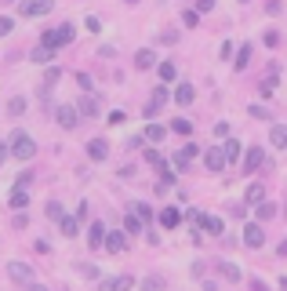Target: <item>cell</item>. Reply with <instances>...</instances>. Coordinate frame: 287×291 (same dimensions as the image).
<instances>
[{
  "label": "cell",
  "mask_w": 287,
  "mask_h": 291,
  "mask_svg": "<svg viewBox=\"0 0 287 291\" xmlns=\"http://www.w3.org/2000/svg\"><path fill=\"white\" fill-rule=\"evenodd\" d=\"M8 277H11L15 284H29V280H33V266L22 262V259H15V262H8Z\"/></svg>",
  "instance_id": "cell-11"
},
{
  "label": "cell",
  "mask_w": 287,
  "mask_h": 291,
  "mask_svg": "<svg viewBox=\"0 0 287 291\" xmlns=\"http://www.w3.org/2000/svg\"><path fill=\"white\" fill-rule=\"evenodd\" d=\"M262 40H265V48H280V40H283V36H280V29H269Z\"/></svg>",
  "instance_id": "cell-43"
},
{
  "label": "cell",
  "mask_w": 287,
  "mask_h": 291,
  "mask_svg": "<svg viewBox=\"0 0 287 291\" xmlns=\"http://www.w3.org/2000/svg\"><path fill=\"white\" fill-rule=\"evenodd\" d=\"M200 229H208L211 237H222V233H225V222H222V219H215V215H203Z\"/></svg>",
  "instance_id": "cell-30"
},
{
  "label": "cell",
  "mask_w": 287,
  "mask_h": 291,
  "mask_svg": "<svg viewBox=\"0 0 287 291\" xmlns=\"http://www.w3.org/2000/svg\"><path fill=\"white\" fill-rule=\"evenodd\" d=\"M76 84H80V91H95V88H91V76H88L84 69L76 73Z\"/></svg>",
  "instance_id": "cell-44"
},
{
  "label": "cell",
  "mask_w": 287,
  "mask_h": 291,
  "mask_svg": "<svg viewBox=\"0 0 287 291\" xmlns=\"http://www.w3.org/2000/svg\"><path fill=\"white\" fill-rule=\"evenodd\" d=\"M102 247H106V251H113V255L124 251V247H128V233H124V229H113V233L106 229V233H102Z\"/></svg>",
  "instance_id": "cell-9"
},
{
  "label": "cell",
  "mask_w": 287,
  "mask_h": 291,
  "mask_svg": "<svg viewBox=\"0 0 287 291\" xmlns=\"http://www.w3.org/2000/svg\"><path fill=\"white\" fill-rule=\"evenodd\" d=\"M215 135H218V139H225V135H229V124H225V120H218V124H215Z\"/></svg>",
  "instance_id": "cell-53"
},
{
  "label": "cell",
  "mask_w": 287,
  "mask_h": 291,
  "mask_svg": "<svg viewBox=\"0 0 287 291\" xmlns=\"http://www.w3.org/2000/svg\"><path fill=\"white\" fill-rule=\"evenodd\" d=\"M8 160V142H0V164Z\"/></svg>",
  "instance_id": "cell-59"
},
{
  "label": "cell",
  "mask_w": 287,
  "mask_h": 291,
  "mask_svg": "<svg viewBox=\"0 0 287 291\" xmlns=\"http://www.w3.org/2000/svg\"><path fill=\"white\" fill-rule=\"evenodd\" d=\"M211 8H215V0H196V8H193V11H196V15H208Z\"/></svg>",
  "instance_id": "cell-45"
},
{
  "label": "cell",
  "mask_w": 287,
  "mask_h": 291,
  "mask_svg": "<svg viewBox=\"0 0 287 291\" xmlns=\"http://www.w3.org/2000/svg\"><path fill=\"white\" fill-rule=\"evenodd\" d=\"M102 233H106V226H102V222H91V226H88V244H91V247H102Z\"/></svg>",
  "instance_id": "cell-33"
},
{
  "label": "cell",
  "mask_w": 287,
  "mask_h": 291,
  "mask_svg": "<svg viewBox=\"0 0 287 291\" xmlns=\"http://www.w3.org/2000/svg\"><path fill=\"white\" fill-rule=\"evenodd\" d=\"M153 69H156V73H160V80H163V84H171V80H175V76H178V66H175V62H171V59H163V62H156V66H153Z\"/></svg>",
  "instance_id": "cell-24"
},
{
  "label": "cell",
  "mask_w": 287,
  "mask_h": 291,
  "mask_svg": "<svg viewBox=\"0 0 287 291\" xmlns=\"http://www.w3.org/2000/svg\"><path fill=\"white\" fill-rule=\"evenodd\" d=\"M265 11H269V15H280L283 4H280V0H265Z\"/></svg>",
  "instance_id": "cell-51"
},
{
  "label": "cell",
  "mask_w": 287,
  "mask_h": 291,
  "mask_svg": "<svg viewBox=\"0 0 287 291\" xmlns=\"http://www.w3.org/2000/svg\"><path fill=\"white\" fill-rule=\"evenodd\" d=\"M29 226V215H22V211H15V229H26Z\"/></svg>",
  "instance_id": "cell-52"
},
{
  "label": "cell",
  "mask_w": 287,
  "mask_h": 291,
  "mask_svg": "<svg viewBox=\"0 0 287 291\" xmlns=\"http://www.w3.org/2000/svg\"><path fill=\"white\" fill-rule=\"evenodd\" d=\"M168 131H175V135H189V131H193V124H189L186 117H175V120H171V128H168Z\"/></svg>",
  "instance_id": "cell-34"
},
{
  "label": "cell",
  "mask_w": 287,
  "mask_h": 291,
  "mask_svg": "<svg viewBox=\"0 0 287 291\" xmlns=\"http://www.w3.org/2000/svg\"><path fill=\"white\" fill-rule=\"evenodd\" d=\"M258 200H265V186H262V182H251V186H248V197H243V204H258Z\"/></svg>",
  "instance_id": "cell-32"
},
{
  "label": "cell",
  "mask_w": 287,
  "mask_h": 291,
  "mask_svg": "<svg viewBox=\"0 0 287 291\" xmlns=\"http://www.w3.org/2000/svg\"><path fill=\"white\" fill-rule=\"evenodd\" d=\"M258 168H265V149L262 146H248L243 149V175H258Z\"/></svg>",
  "instance_id": "cell-4"
},
{
  "label": "cell",
  "mask_w": 287,
  "mask_h": 291,
  "mask_svg": "<svg viewBox=\"0 0 287 291\" xmlns=\"http://www.w3.org/2000/svg\"><path fill=\"white\" fill-rule=\"evenodd\" d=\"M55 11V0H18V15L22 18H44Z\"/></svg>",
  "instance_id": "cell-3"
},
{
  "label": "cell",
  "mask_w": 287,
  "mask_h": 291,
  "mask_svg": "<svg viewBox=\"0 0 287 291\" xmlns=\"http://www.w3.org/2000/svg\"><path fill=\"white\" fill-rule=\"evenodd\" d=\"M248 113H251V117H255V120H269V109H265V106H251V109H248Z\"/></svg>",
  "instance_id": "cell-47"
},
{
  "label": "cell",
  "mask_w": 287,
  "mask_h": 291,
  "mask_svg": "<svg viewBox=\"0 0 287 291\" xmlns=\"http://www.w3.org/2000/svg\"><path fill=\"white\" fill-rule=\"evenodd\" d=\"M163 139H168V128H163V124H153V120H149L146 128H142V142H146V146H160Z\"/></svg>",
  "instance_id": "cell-12"
},
{
  "label": "cell",
  "mask_w": 287,
  "mask_h": 291,
  "mask_svg": "<svg viewBox=\"0 0 287 291\" xmlns=\"http://www.w3.org/2000/svg\"><path fill=\"white\" fill-rule=\"evenodd\" d=\"M55 120H58L62 131H76V128H80V113H76V106H69V102L55 106Z\"/></svg>",
  "instance_id": "cell-5"
},
{
  "label": "cell",
  "mask_w": 287,
  "mask_h": 291,
  "mask_svg": "<svg viewBox=\"0 0 287 291\" xmlns=\"http://www.w3.org/2000/svg\"><path fill=\"white\" fill-rule=\"evenodd\" d=\"M251 291H269V284H265V280H258V277H255V280H251Z\"/></svg>",
  "instance_id": "cell-58"
},
{
  "label": "cell",
  "mask_w": 287,
  "mask_h": 291,
  "mask_svg": "<svg viewBox=\"0 0 287 291\" xmlns=\"http://www.w3.org/2000/svg\"><path fill=\"white\" fill-rule=\"evenodd\" d=\"M33 179H36V175H33V171L26 168V171H22V175L15 179V189H29V186H33Z\"/></svg>",
  "instance_id": "cell-40"
},
{
  "label": "cell",
  "mask_w": 287,
  "mask_h": 291,
  "mask_svg": "<svg viewBox=\"0 0 287 291\" xmlns=\"http://www.w3.org/2000/svg\"><path fill=\"white\" fill-rule=\"evenodd\" d=\"M58 80H62V69H58V66H48V69H44V88H55Z\"/></svg>",
  "instance_id": "cell-35"
},
{
  "label": "cell",
  "mask_w": 287,
  "mask_h": 291,
  "mask_svg": "<svg viewBox=\"0 0 287 291\" xmlns=\"http://www.w3.org/2000/svg\"><path fill=\"white\" fill-rule=\"evenodd\" d=\"M233 51H236V48H233V44H229V40H225V44H222V59L229 62V59H233Z\"/></svg>",
  "instance_id": "cell-56"
},
{
  "label": "cell",
  "mask_w": 287,
  "mask_h": 291,
  "mask_svg": "<svg viewBox=\"0 0 287 291\" xmlns=\"http://www.w3.org/2000/svg\"><path fill=\"white\" fill-rule=\"evenodd\" d=\"M233 55H236V59H233L236 69H248V62H251V55H255V44H240Z\"/></svg>",
  "instance_id": "cell-25"
},
{
  "label": "cell",
  "mask_w": 287,
  "mask_h": 291,
  "mask_svg": "<svg viewBox=\"0 0 287 291\" xmlns=\"http://www.w3.org/2000/svg\"><path fill=\"white\" fill-rule=\"evenodd\" d=\"M138 284V280H135ZM168 287V280H163L160 273H153V277H142V284H138V291H163Z\"/></svg>",
  "instance_id": "cell-29"
},
{
  "label": "cell",
  "mask_w": 287,
  "mask_h": 291,
  "mask_svg": "<svg viewBox=\"0 0 287 291\" xmlns=\"http://www.w3.org/2000/svg\"><path fill=\"white\" fill-rule=\"evenodd\" d=\"M269 146L273 149H287V128H283V124H273V128H269Z\"/></svg>",
  "instance_id": "cell-23"
},
{
  "label": "cell",
  "mask_w": 287,
  "mask_h": 291,
  "mask_svg": "<svg viewBox=\"0 0 287 291\" xmlns=\"http://www.w3.org/2000/svg\"><path fill=\"white\" fill-rule=\"evenodd\" d=\"M175 40H178V29H163L160 33V44H175Z\"/></svg>",
  "instance_id": "cell-46"
},
{
  "label": "cell",
  "mask_w": 287,
  "mask_h": 291,
  "mask_svg": "<svg viewBox=\"0 0 287 291\" xmlns=\"http://www.w3.org/2000/svg\"><path fill=\"white\" fill-rule=\"evenodd\" d=\"M26 204H29V189H11V197H8L11 211H26Z\"/></svg>",
  "instance_id": "cell-28"
},
{
  "label": "cell",
  "mask_w": 287,
  "mask_h": 291,
  "mask_svg": "<svg viewBox=\"0 0 287 291\" xmlns=\"http://www.w3.org/2000/svg\"><path fill=\"white\" fill-rule=\"evenodd\" d=\"M240 153H243V146H240L236 139H229V142H222V157H225V168H233V164L240 160Z\"/></svg>",
  "instance_id": "cell-21"
},
{
  "label": "cell",
  "mask_w": 287,
  "mask_h": 291,
  "mask_svg": "<svg viewBox=\"0 0 287 291\" xmlns=\"http://www.w3.org/2000/svg\"><path fill=\"white\" fill-rule=\"evenodd\" d=\"M55 55H58V51H51L48 44H36V48H29V62H36V66H48V62H55Z\"/></svg>",
  "instance_id": "cell-17"
},
{
  "label": "cell",
  "mask_w": 287,
  "mask_h": 291,
  "mask_svg": "<svg viewBox=\"0 0 287 291\" xmlns=\"http://www.w3.org/2000/svg\"><path fill=\"white\" fill-rule=\"evenodd\" d=\"M124 233H128V237H142V233H146V226H142V219H138L135 211L124 219Z\"/></svg>",
  "instance_id": "cell-31"
},
{
  "label": "cell",
  "mask_w": 287,
  "mask_h": 291,
  "mask_svg": "<svg viewBox=\"0 0 287 291\" xmlns=\"http://www.w3.org/2000/svg\"><path fill=\"white\" fill-rule=\"evenodd\" d=\"M135 287V277L131 273H120L113 280H102V291H131Z\"/></svg>",
  "instance_id": "cell-14"
},
{
  "label": "cell",
  "mask_w": 287,
  "mask_h": 291,
  "mask_svg": "<svg viewBox=\"0 0 287 291\" xmlns=\"http://www.w3.org/2000/svg\"><path fill=\"white\" fill-rule=\"evenodd\" d=\"M276 88H280V76H276V73H265V76H262V84H258V95L269 99V95H276Z\"/></svg>",
  "instance_id": "cell-27"
},
{
  "label": "cell",
  "mask_w": 287,
  "mask_h": 291,
  "mask_svg": "<svg viewBox=\"0 0 287 291\" xmlns=\"http://www.w3.org/2000/svg\"><path fill=\"white\" fill-rule=\"evenodd\" d=\"M88 157H91L95 164L109 160V142H106V139H91V142H88Z\"/></svg>",
  "instance_id": "cell-16"
},
{
  "label": "cell",
  "mask_w": 287,
  "mask_h": 291,
  "mask_svg": "<svg viewBox=\"0 0 287 291\" xmlns=\"http://www.w3.org/2000/svg\"><path fill=\"white\" fill-rule=\"evenodd\" d=\"M153 66H156V51H153V48H138V51H135V69L146 73V69H153Z\"/></svg>",
  "instance_id": "cell-19"
},
{
  "label": "cell",
  "mask_w": 287,
  "mask_h": 291,
  "mask_svg": "<svg viewBox=\"0 0 287 291\" xmlns=\"http://www.w3.org/2000/svg\"><path fill=\"white\" fill-rule=\"evenodd\" d=\"M182 22L193 29V26H200V15H196V11H186V15H182Z\"/></svg>",
  "instance_id": "cell-49"
},
{
  "label": "cell",
  "mask_w": 287,
  "mask_h": 291,
  "mask_svg": "<svg viewBox=\"0 0 287 291\" xmlns=\"http://www.w3.org/2000/svg\"><path fill=\"white\" fill-rule=\"evenodd\" d=\"M193 99H196V84H189V80L175 84V102H178V106H189Z\"/></svg>",
  "instance_id": "cell-18"
},
{
  "label": "cell",
  "mask_w": 287,
  "mask_h": 291,
  "mask_svg": "<svg viewBox=\"0 0 287 291\" xmlns=\"http://www.w3.org/2000/svg\"><path fill=\"white\" fill-rule=\"evenodd\" d=\"M229 215H233V219H248V204H243V200L229 204Z\"/></svg>",
  "instance_id": "cell-42"
},
{
  "label": "cell",
  "mask_w": 287,
  "mask_h": 291,
  "mask_svg": "<svg viewBox=\"0 0 287 291\" xmlns=\"http://www.w3.org/2000/svg\"><path fill=\"white\" fill-rule=\"evenodd\" d=\"M131 211H135V215L142 219V226H149V222H153V207H149V204H135Z\"/></svg>",
  "instance_id": "cell-37"
},
{
  "label": "cell",
  "mask_w": 287,
  "mask_h": 291,
  "mask_svg": "<svg viewBox=\"0 0 287 291\" xmlns=\"http://www.w3.org/2000/svg\"><path fill=\"white\" fill-rule=\"evenodd\" d=\"M58 229H62V237L73 240V237H80V219H76V215H62V219H58Z\"/></svg>",
  "instance_id": "cell-22"
},
{
  "label": "cell",
  "mask_w": 287,
  "mask_h": 291,
  "mask_svg": "<svg viewBox=\"0 0 287 291\" xmlns=\"http://www.w3.org/2000/svg\"><path fill=\"white\" fill-rule=\"evenodd\" d=\"M243 247H251V251L265 247V229H262V222H248V226H243Z\"/></svg>",
  "instance_id": "cell-8"
},
{
  "label": "cell",
  "mask_w": 287,
  "mask_h": 291,
  "mask_svg": "<svg viewBox=\"0 0 287 291\" xmlns=\"http://www.w3.org/2000/svg\"><path fill=\"white\" fill-rule=\"evenodd\" d=\"M168 99H171V91H168V88H163V84H160V88H153V95H149V102L142 106V117H146V120H153V117H156V113H160L163 106H168Z\"/></svg>",
  "instance_id": "cell-6"
},
{
  "label": "cell",
  "mask_w": 287,
  "mask_h": 291,
  "mask_svg": "<svg viewBox=\"0 0 287 291\" xmlns=\"http://www.w3.org/2000/svg\"><path fill=\"white\" fill-rule=\"evenodd\" d=\"M8 157H15V160H33L36 157V142H33V135H26L22 128L8 139Z\"/></svg>",
  "instance_id": "cell-2"
},
{
  "label": "cell",
  "mask_w": 287,
  "mask_h": 291,
  "mask_svg": "<svg viewBox=\"0 0 287 291\" xmlns=\"http://www.w3.org/2000/svg\"><path fill=\"white\" fill-rule=\"evenodd\" d=\"M196 153H200V146H193V142H186V146H182V149H178V153L171 157V164H175V168H178V171H186V168H189V160H193Z\"/></svg>",
  "instance_id": "cell-13"
},
{
  "label": "cell",
  "mask_w": 287,
  "mask_h": 291,
  "mask_svg": "<svg viewBox=\"0 0 287 291\" xmlns=\"http://www.w3.org/2000/svg\"><path fill=\"white\" fill-rule=\"evenodd\" d=\"M44 215H48V219H51V222H58V219H62V215H66V211H62V204H58V200H51V204H48V207H44Z\"/></svg>",
  "instance_id": "cell-39"
},
{
  "label": "cell",
  "mask_w": 287,
  "mask_h": 291,
  "mask_svg": "<svg viewBox=\"0 0 287 291\" xmlns=\"http://www.w3.org/2000/svg\"><path fill=\"white\" fill-rule=\"evenodd\" d=\"M203 168H208L211 175H222V171H225V157H222V146H211L208 153H203Z\"/></svg>",
  "instance_id": "cell-10"
},
{
  "label": "cell",
  "mask_w": 287,
  "mask_h": 291,
  "mask_svg": "<svg viewBox=\"0 0 287 291\" xmlns=\"http://www.w3.org/2000/svg\"><path fill=\"white\" fill-rule=\"evenodd\" d=\"M142 157H146V164H153V168H160V164H163L160 149H153V146H142Z\"/></svg>",
  "instance_id": "cell-36"
},
{
  "label": "cell",
  "mask_w": 287,
  "mask_h": 291,
  "mask_svg": "<svg viewBox=\"0 0 287 291\" xmlns=\"http://www.w3.org/2000/svg\"><path fill=\"white\" fill-rule=\"evenodd\" d=\"M124 4H142V0H124Z\"/></svg>",
  "instance_id": "cell-61"
},
{
  "label": "cell",
  "mask_w": 287,
  "mask_h": 291,
  "mask_svg": "<svg viewBox=\"0 0 287 291\" xmlns=\"http://www.w3.org/2000/svg\"><path fill=\"white\" fill-rule=\"evenodd\" d=\"M11 26H15V22H11L8 15H0V36H8V33H11Z\"/></svg>",
  "instance_id": "cell-50"
},
{
  "label": "cell",
  "mask_w": 287,
  "mask_h": 291,
  "mask_svg": "<svg viewBox=\"0 0 287 291\" xmlns=\"http://www.w3.org/2000/svg\"><path fill=\"white\" fill-rule=\"evenodd\" d=\"M146 142H142V135H135V139H128V149H142Z\"/></svg>",
  "instance_id": "cell-57"
},
{
  "label": "cell",
  "mask_w": 287,
  "mask_h": 291,
  "mask_svg": "<svg viewBox=\"0 0 287 291\" xmlns=\"http://www.w3.org/2000/svg\"><path fill=\"white\" fill-rule=\"evenodd\" d=\"M240 4H251V0H240Z\"/></svg>",
  "instance_id": "cell-62"
},
{
  "label": "cell",
  "mask_w": 287,
  "mask_h": 291,
  "mask_svg": "<svg viewBox=\"0 0 287 291\" xmlns=\"http://www.w3.org/2000/svg\"><path fill=\"white\" fill-rule=\"evenodd\" d=\"M156 219H160V226H163V229H175V226L182 222V211H178V207H171V204H168V207H163V211H160Z\"/></svg>",
  "instance_id": "cell-20"
},
{
  "label": "cell",
  "mask_w": 287,
  "mask_h": 291,
  "mask_svg": "<svg viewBox=\"0 0 287 291\" xmlns=\"http://www.w3.org/2000/svg\"><path fill=\"white\" fill-rule=\"evenodd\" d=\"M203 291H218V284H215V280H208V284H203Z\"/></svg>",
  "instance_id": "cell-60"
},
{
  "label": "cell",
  "mask_w": 287,
  "mask_h": 291,
  "mask_svg": "<svg viewBox=\"0 0 287 291\" xmlns=\"http://www.w3.org/2000/svg\"><path fill=\"white\" fill-rule=\"evenodd\" d=\"M76 40V26L73 22H58L55 29H44V36H40V44H48L51 51H62V48H69Z\"/></svg>",
  "instance_id": "cell-1"
},
{
  "label": "cell",
  "mask_w": 287,
  "mask_h": 291,
  "mask_svg": "<svg viewBox=\"0 0 287 291\" xmlns=\"http://www.w3.org/2000/svg\"><path fill=\"white\" fill-rule=\"evenodd\" d=\"M106 120H109V124H124V120H128V113H124V109H113Z\"/></svg>",
  "instance_id": "cell-48"
},
{
  "label": "cell",
  "mask_w": 287,
  "mask_h": 291,
  "mask_svg": "<svg viewBox=\"0 0 287 291\" xmlns=\"http://www.w3.org/2000/svg\"><path fill=\"white\" fill-rule=\"evenodd\" d=\"M218 273H222L225 280H240V269H236L233 262H218Z\"/></svg>",
  "instance_id": "cell-38"
},
{
  "label": "cell",
  "mask_w": 287,
  "mask_h": 291,
  "mask_svg": "<svg viewBox=\"0 0 287 291\" xmlns=\"http://www.w3.org/2000/svg\"><path fill=\"white\" fill-rule=\"evenodd\" d=\"M22 291H48L44 284H36V280H29V284H22Z\"/></svg>",
  "instance_id": "cell-55"
},
{
  "label": "cell",
  "mask_w": 287,
  "mask_h": 291,
  "mask_svg": "<svg viewBox=\"0 0 287 291\" xmlns=\"http://www.w3.org/2000/svg\"><path fill=\"white\" fill-rule=\"evenodd\" d=\"M26 109H29L26 95H11V99H8V117H11V120H18V117H22Z\"/></svg>",
  "instance_id": "cell-26"
},
{
  "label": "cell",
  "mask_w": 287,
  "mask_h": 291,
  "mask_svg": "<svg viewBox=\"0 0 287 291\" xmlns=\"http://www.w3.org/2000/svg\"><path fill=\"white\" fill-rule=\"evenodd\" d=\"M280 215V204H273V200H258L255 204V219L258 222H269V219H276Z\"/></svg>",
  "instance_id": "cell-15"
},
{
  "label": "cell",
  "mask_w": 287,
  "mask_h": 291,
  "mask_svg": "<svg viewBox=\"0 0 287 291\" xmlns=\"http://www.w3.org/2000/svg\"><path fill=\"white\" fill-rule=\"evenodd\" d=\"M76 273H80V277H88V280H98V269H95L91 262H80V266H76Z\"/></svg>",
  "instance_id": "cell-41"
},
{
  "label": "cell",
  "mask_w": 287,
  "mask_h": 291,
  "mask_svg": "<svg viewBox=\"0 0 287 291\" xmlns=\"http://www.w3.org/2000/svg\"><path fill=\"white\" fill-rule=\"evenodd\" d=\"M84 26H88V33H98V29H102V22H98V18H95V15H91V18H88V22H84Z\"/></svg>",
  "instance_id": "cell-54"
},
{
  "label": "cell",
  "mask_w": 287,
  "mask_h": 291,
  "mask_svg": "<svg viewBox=\"0 0 287 291\" xmlns=\"http://www.w3.org/2000/svg\"><path fill=\"white\" fill-rule=\"evenodd\" d=\"M76 113H80V120H95V117L102 113L98 95H95V91H84V95H80V102H76Z\"/></svg>",
  "instance_id": "cell-7"
}]
</instances>
